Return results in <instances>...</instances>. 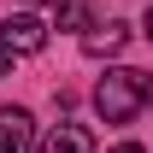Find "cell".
Here are the masks:
<instances>
[{
    "instance_id": "7",
    "label": "cell",
    "mask_w": 153,
    "mask_h": 153,
    "mask_svg": "<svg viewBox=\"0 0 153 153\" xmlns=\"http://www.w3.org/2000/svg\"><path fill=\"white\" fill-rule=\"evenodd\" d=\"M12 59H18V53H12V47L0 41V76H12Z\"/></svg>"
},
{
    "instance_id": "8",
    "label": "cell",
    "mask_w": 153,
    "mask_h": 153,
    "mask_svg": "<svg viewBox=\"0 0 153 153\" xmlns=\"http://www.w3.org/2000/svg\"><path fill=\"white\" fill-rule=\"evenodd\" d=\"M112 153H141V141H118V147Z\"/></svg>"
},
{
    "instance_id": "6",
    "label": "cell",
    "mask_w": 153,
    "mask_h": 153,
    "mask_svg": "<svg viewBox=\"0 0 153 153\" xmlns=\"http://www.w3.org/2000/svg\"><path fill=\"white\" fill-rule=\"evenodd\" d=\"M94 24V0H59V30H88Z\"/></svg>"
},
{
    "instance_id": "4",
    "label": "cell",
    "mask_w": 153,
    "mask_h": 153,
    "mask_svg": "<svg viewBox=\"0 0 153 153\" xmlns=\"http://www.w3.org/2000/svg\"><path fill=\"white\" fill-rule=\"evenodd\" d=\"M124 41H130V24H88V30H82V53L88 59H118L124 53Z\"/></svg>"
},
{
    "instance_id": "2",
    "label": "cell",
    "mask_w": 153,
    "mask_h": 153,
    "mask_svg": "<svg viewBox=\"0 0 153 153\" xmlns=\"http://www.w3.org/2000/svg\"><path fill=\"white\" fill-rule=\"evenodd\" d=\"M0 41H6V47H12V53H41V47H47V24L36 18V12H12V18L0 24Z\"/></svg>"
},
{
    "instance_id": "3",
    "label": "cell",
    "mask_w": 153,
    "mask_h": 153,
    "mask_svg": "<svg viewBox=\"0 0 153 153\" xmlns=\"http://www.w3.org/2000/svg\"><path fill=\"white\" fill-rule=\"evenodd\" d=\"M0 153H36V118L24 106H0Z\"/></svg>"
},
{
    "instance_id": "10",
    "label": "cell",
    "mask_w": 153,
    "mask_h": 153,
    "mask_svg": "<svg viewBox=\"0 0 153 153\" xmlns=\"http://www.w3.org/2000/svg\"><path fill=\"white\" fill-rule=\"evenodd\" d=\"M30 6H59V0H30Z\"/></svg>"
},
{
    "instance_id": "1",
    "label": "cell",
    "mask_w": 153,
    "mask_h": 153,
    "mask_svg": "<svg viewBox=\"0 0 153 153\" xmlns=\"http://www.w3.org/2000/svg\"><path fill=\"white\" fill-rule=\"evenodd\" d=\"M147 100H153V71H135V65H118L94 82V112L106 124H130Z\"/></svg>"
},
{
    "instance_id": "5",
    "label": "cell",
    "mask_w": 153,
    "mask_h": 153,
    "mask_svg": "<svg viewBox=\"0 0 153 153\" xmlns=\"http://www.w3.org/2000/svg\"><path fill=\"white\" fill-rule=\"evenodd\" d=\"M36 153H94V135L82 130V124H53L36 141Z\"/></svg>"
},
{
    "instance_id": "9",
    "label": "cell",
    "mask_w": 153,
    "mask_h": 153,
    "mask_svg": "<svg viewBox=\"0 0 153 153\" xmlns=\"http://www.w3.org/2000/svg\"><path fill=\"white\" fill-rule=\"evenodd\" d=\"M141 30H147V36H153V6H147V18H141Z\"/></svg>"
}]
</instances>
